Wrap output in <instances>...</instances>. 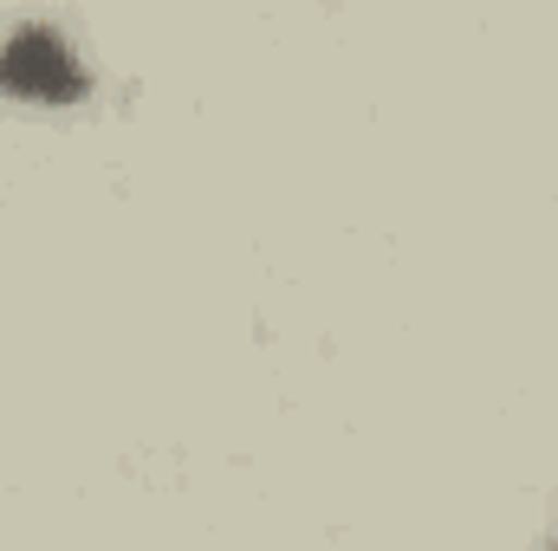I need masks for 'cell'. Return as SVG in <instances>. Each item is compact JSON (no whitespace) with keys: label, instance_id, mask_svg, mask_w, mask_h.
Returning <instances> with one entry per match:
<instances>
[{"label":"cell","instance_id":"6da1fadb","mask_svg":"<svg viewBox=\"0 0 558 551\" xmlns=\"http://www.w3.org/2000/svg\"><path fill=\"white\" fill-rule=\"evenodd\" d=\"M0 91L39 98V105H72V98L85 91V72H78V59L65 52L59 33L20 26V33L0 46Z\"/></svg>","mask_w":558,"mask_h":551}]
</instances>
